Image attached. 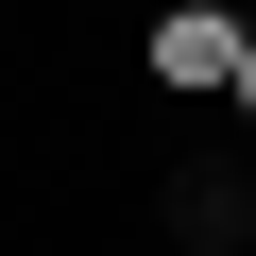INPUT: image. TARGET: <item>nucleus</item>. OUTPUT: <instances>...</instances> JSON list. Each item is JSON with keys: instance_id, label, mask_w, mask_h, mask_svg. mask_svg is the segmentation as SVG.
I'll list each match as a JSON object with an SVG mask.
<instances>
[{"instance_id": "f257e3e1", "label": "nucleus", "mask_w": 256, "mask_h": 256, "mask_svg": "<svg viewBox=\"0 0 256 256\" xmlns=\"http://www.w3.org/2000/svg\"><path fill=\"white\" fill-rule=\"evenodd\" d=\"M239 52H256V0H154L137 18V86L154 102H222Z\"/></svg>"}, {"instance_id": "f03ea898", "label": "nucleus", "mask_w": 256, "mask_h": 256, "mask_svg": "<svg viewBox=\"0 0 256 256\" xmlns=\"http://www.w3.org/2000/svg\"><path fill=\"white\" fill-rule=\"evenodd\" d=\"M222 102H239V137H256V52H239V86H222Z\"/></svg>"}]
</instances>
